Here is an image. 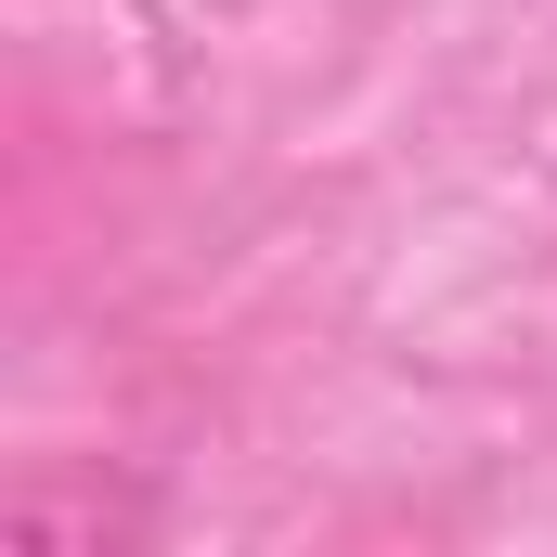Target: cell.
Segmentation results:
<instances>
[{
	"instance_id": "obj_1",
	"label": "cell",
	"mask_w": 557,
	"mask_h": 557,
	"mask_svg": "<svg viewBox=\"0 0 557 557\" xmlns=\"http://www.w3.org/2000/svg\"><path fill=\"white\" fill-rule=\"evenodd\" d=\"M169 532V493L143 480V467H104V454H78V467H26L13 493H0V545L13 557H131Z\"/></svg>"
}]
</instances>
